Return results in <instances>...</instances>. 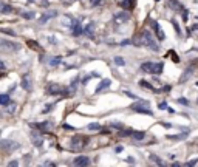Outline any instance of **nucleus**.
<instances>
[{"mask_svg": "<svg viewBox=\"0 0 198 167\" xmlns=\"http://www.w3.org/2000/svg\"><path fill=\"white\" fill-rule=\"evenodd\" d=\"M141 43H142L144 47L150 48V50H153V51H158V50H160V45L156 43V40H155L153 34L150 33L148 30H144V31L141 33Z\"/></svg>", "mask_w": 198, "mask_h": 167, "instance_id": "f257e3e1", "label": "nucleus"}, {"mask_svg": "<svg viewBox=\"0 0 198 167\" xmlns=\"http://www.w3.org/2000/svg\"><path fill=\"white\" fill-rule=\"evenodd\" d=\"M163 68H164V65L161 62H156V64L155 62H144V64H141V71L148 73V74H161Z\"/></svg>", "mask_w": 198, "mask_h": 167, "instance_id": "f03ea898", "label": "nucleus"}, {"mask_svg": "<svg viewBox=\"0 0 198 167\" xmlns=\"http://www.w3.org/2000/svg\"><path fill=\"white\" fill-rule=\"evenodd\" d=\"M133 112H138V113H146V115H152V110H150V104L148 101H138L135 102L133 105H130Z\"/></svg>", "mask_w": 198, "mask_h": 167, "instance_id": "7ed1b4c3", "label": "nucleus"}, {"mask_svg": "<svg viewBox=\"0 0 198 167\" xmlns=\"http://www.w3.org/2000/svg\"><path fill=\"white\" fill-rule=\"evenodd\" d=\"M47 91H48L50 94H65V96H68V91H67L65 88H64V87H60L59 84H54V82L48 84Z\"/></svg>", "mask_w": 198, "mask_h": 167, "instance_id": "20e7f679", "label": "nucleus"}, {"mask_svg": "<svg viewBox=\"0 0 198 167\" xmlns=\"http://www.w3.org/2000/svg\"><path fill=\"white\" fill-rule=\"evenodd\" d=\"M0 47L5 51H19L20 45L16 42H9V40H0Z\"/></svg>", "mask_w": 198, "mask_h": 167, "instance_id": "39448f33", "label": "nucleus"}, {"mask_svg": "<svg viewBox=\"0 0 198 167\" xmlns=\"http://www.w3.org/2000/svg\"><path fill=\"white\" fill-rule=\"evenodd\" d=\"M71 150H81L84 146H85V139L81 138V136H73V139H71Z\"/></svg>", "mask_w": 198, "mask_h": 167, "instance_id": "423d86ee", "label": "nucleus"}, {"mask_svg": "<svg viewBox=\"0 0 198 167\" xmlns=\"http://www.w3.org/2000/svg\"><path fill=\"white\" fill-rule=\"evenodd\" d=\"M31 141H33V144L36 146V147H42L43 146V135L40 133V132H31Z\"/></svg>", "mask_w": 198, "mask_h": 167, "instance_id": "0eeeda50", "label": "nucleus"}, {"mask_svg": "<svg viewBox=\"0 0 198 167\" xmlns=\"http://www.w3.org/2000/svg\"><path fill=\"white\" fill-rule=\"evenodd\" d=\"M0 147L6 152H14L16 149H19V144L14 142V141H8L6 139V141H0Z\"/></svg>", "mask_w": 198, "mask_h": 167, "instance_id": "6e6552de", "label": "nucleus"}, {"mask_svg": "<svg viewBox=\"0 0 198 167\" xmlns=\"http://www.w3.org/2000/svg\"><path fill=\"white\" fill-rule=\"evenodd\" d=\"M115 19L118 22H121V23L129 22V20H130V13H129V11H119V13L115 14Z\"/></svg>", "mask_w": 198, "mask_h": 167, "instance_id": "1a4fd4ad", "label": "nucleus"}, {"mask_svg": "<svg viewBox=\"0 0 198 167\" xmlns=\"http://www.w3.org/2000/svg\"><path fill=\"white\" fill-rule=\"evenodd\" d=\"M152 26H153V30H155V34H156V37H158V40H164V31H163V28H161V25L158 23V22H152Z\"/></svg>", "mask_w": 198, "mask_h": 167, "instance_id": "9d476101", "label": "nucleus"}, {"mask_svg": "<svg viewBox=\"0 0 198 167\" xmlns=\"http://www.w3.org/2000/svg\"><path fill=\"white\" fill-rule=\"evenodd\" d=\"M33 127L40 129L43 133H47V132H50V130L54 127V124H53V122H48V121H45V122H42V124H33Z\"/></svg>", "mask_w": 198, "mask_h": 167, "instance_id": "9b49d317", "label": "nucleus"}, {"mask_svg": "<svg viewBox=\"0 0 198 167\" xmlns=\"http://www.w3.org/2000/svg\"><path fill=\"white\" fill-rule=\"evenodd\" d=\"M71 30H73V36H81L84 33L82 26H81V22L79 20H73L71 23Z\"/></svg>", "mask_w": 198, "mask_h": 167, "instance_id": "f8f14e48", "label": "nucleus"}, {"mask_svg": "<svg viewBox=\"0 0 198 167\" xmlns=\"http://www.w3.org/2000/svg\"><path fill=\"white\" fill-rule=\"evenodd\" d=\"M90 164V158L88 156H78V158H74V166H88Z\"/></svg>", "mask_w": 198, "mask_h": 167, "instance_id": "ddd939ff", "label": "nucleus"}, {"mask_svg": "<svg viewBox=\"0 0 198 167\" xmlns=\"http://www.w3.org/2000/svg\"><path fill=\"white\" fill-rule=\"evenodd\" d=\"M194 74V68L192 67H189V68H186L184 70V73L181 74V77H180V84H184L186 81H189V77Z\"/></svg>", "mask_w": 198, "mask_h": 167, "instance_id": "4468645a", "label": "nucleus"}, {"mask_svg": "<svg viewBox=\"0 0 198 167\" xmlns=\"http://www.w3.org/2000/svg\"><path fill=\"white\" fill-rule=\"evenodd\" d=\"M167 6L173 11H183V5L178 2V0H169L167 2Z\"/></svg>", "mask_w": 198, "mask_h": 167, "instance_id": "2eb2a0df", "label": "nucleus"}, {"mask_svg": "<svg viewBox=\"0 0 198 167\" xmlns=\"http://www.w3.org/2000/svg\"><path fill=\"white\" fill-rule=\"evenodd\" d=\"M110 85H112V81H110V79H102V81H101V84L98 85V88H96V93H101V91L107 90Z\"/></svg>", "mask_w": 198, "mask_h": 167, "instance_id": "dca6fc26", "label": "nucleus"}, {"mask_svg": "<svg viewBox=\"0 0 198 167\" xmlns=\"http://www.w3.org/2000/svg\"><path fill=\"white\" fill-rule=\"evenodd\" d=\"M135 3H136V0H122L121 2V6L124 9H133L135 8Z\"/></svg>", "mask_w": 198, "mask_h": 167, "instance_id": "f3484780", "label": "nucleus"}, {"mask_svg": "<svg viewBox=\"0 0 198 167\" xmlns=\"http://www.w3.org/2000/svg\"><path fill=\"white\" fill-rule=\"evenodd\" d=\"M56 11H48V13H45L43 16L40 17V23H47V20H50L51 17H56Z\"/></svg>", "mask_w": 198, "mask_h": 167, "instance_id": "a211bd4d", "label": "nucleus"}, {"mask_svg": "<svg viewBox=\"0 0 198 167\" xmlns=\"http://www.w3.org/2000/svg\"><path fill=\"white\" fill-rule=\"evenodd\" d=\"M20 85H22V88H25L26 91H30V90H31V84H30V79H28V76H26V74L22 77V82H20Z\"/></svg>", "mask_w": 198, "mask_h": 167, "instance_id": "6ab92c4d", "label": "nucleus"}, {"mask_svg": "<svg viewBox=\"0 0 198 167\" xmlns=\"http://www.w3.org/2000/svg\"><path fill=\"white\" fill-rule=\"evenodd\" d=\"M132 136H133V139H136V141H141V139H144V138H146V133H144V132L133 130V132H132Z\"/></svg>", "mask_w": 198, "mask_h": 167, "instance_id": "aec40b11", "label": "nucleus"}, {"mask_svg": "<svg viewBox=\"0 0 198 167\" xmlns=\"http://www.w3.org/2000/svg\"><path fill=\"white\" fill-rule=\"evenodd\" d=\"M0 13H2V14H11V13H13V6H11V5H2Z\"/></svg>", "mask_w": 198, "mask_h": 167, "instance_id": "412c9836", "label": "nucleus"}, {"mask_svg": "<svg viewBox=\"0 0 198 167\" xmlns=\"http://www.w3.org/2000/svg\"><path fill=\"white\" fill-rule=\"evenodd\" d=\"M11 102V99H9V94H0V105H8Z\"/></svg>", "mask_w": 198, "mask_h": 167, "instance_id": "4be33fe9", "label": "nucleus"}, {"mask_svg": "<svg viewBox=\"0 0 198 167\" xmlns=\"http://www.w3.org/2000/svg\"><path fill=\"white\" fill-rule=\"evenodd\" d=\"M60 62H62V57H60V56H56V57H51L50 65H51V67H57Z\"/></svg>", "mask_w": 198, "mask_h": 167, "instance_id": "5701e85b", "label": "nucleus"}, {"mask_svg": "<svg viewBox=\"0 0 198 167\" xmlns=\"http://www.w3.org/2000/svg\"><path fill=\"white\" fill-rule=\"evenodd\" d=\"M84 33L91 37V36H93V23H88V25H87V28L84 30Z\"/></svg>", "mask_w": 198, "mask_h": 167, "instance_id": "b1692460", "label": "nucleus"}, {"mask_svg": "<svg viewBox=\"0 0 198 167\" xmlns=\"http://www.w3.org/2000/svg\"><path fill=\"white\" fill-rule=\"evenodd\" d=\"M150 159H152V161H155L158 166H166V163H164V161H161V159H160L156 155H152V156H150Z\"/></svg>", "mask_w": 198, "mask_h": 167, "instance_id": "393cba45", "label": "nucleus"}, {"mask_svg": "<svg viewBox=\"0 0 198 167\" xmlns=\"http://www.w3.org/2000/svg\"><path fill=\"white\" fill-rule=\"evenodd\" d=\"M28 47H30V48H33V50L40 51V47H39V43H37V42H34V40H28Z\"/></svg>", "mask_w": 198, "mask_h": 167, "instance_id": "a878e982", "label": "nucleus"}, {"mask_svg": "<svg viewBox=\"0 0 198 167\" xmlns=\"http://www.w3.org/2000/svg\"><path fill=\"white\" fill-rule=\"evenodd\" d=\"M139 85H141V87H144V88H147V90H155V87H152L147 81H139Z\"/></svg>", "mask_w": 198, "mask_h": 167, "instance_id": "bb28decb", "label": "nucleus"}, {"mask_svg": "<svg viewBox=\"0 0 198 167\" xmlns=\"http://www.w3.org/2000/svg\"><path fill=\"white\" fill-rule=\"evenodd\" d=\"M88 129H90V130H101L102 127H101L99 124H96V122H91V124H88Z\"/></svg>", "mask_w": 198, "mask_h": 167, "instance_id": "cd10ccee", "label": "nucleus"}, {"mask_svg": "<svg viewBox=\"0 0 198 167\" xmlns=\"http://www.w3.org/2000/svg\"><path fill=\"white\" fill-rule=\"evenodd\" d=\"M169 139H184L187 138V133H181V135H177V136H167Z\"/></svg>", "mask_w": 198, "mask_h": 167, "instance_id": "c85d7f7f", "label": "nucleus"}, {"mask_svg": "<svg viewBox=\"0 0 198 167\" xmlns=\"http://www.w3.org/2000/svg\"><path fill=\"white\" fill-rule=\"evenodd\" d=\"M54 105H56V104H48V105H47V107L42 110V113H50V112L53 110V107H54Z\"/></svg>", "mask_w": 198, "mask_h": 167, "instance_id": "c756f323", "label": "nucleus"}, {"mask_svg": "<svg viewBox=\"0 0 198 167\" xmlns=\"http://www.w3.org/2000/svg\"><path fill=\"white\" fill-rule=\"evenodd\" d=\"M172 25L175 26V30H177V33H178V36H180V34H181V28L178 26V23H177V20H175V19H172Z\"/></svg>", "mask_w": 198, "mask_h": 167, "instance_id": "7c9ffc66", "label": "nucleus"}, {"mask_svg": "<svg viewBox=\"0 0 198 167\" xmlns=\"http://www.w3.org/2000/svg\"><path fill=\"white\" fill-rule=\"evenodd\" d=\"M115 64H116V65H119V67H122L125 62H124V59H122V57H115Z\"/></svg>", "mask_w": 198, "mask_h": 167, "instance_id": "2f4dec72", "label": "nucleus"}, {"mask_svg": "<svg viewBox=\"0 0 198 167\" xmlns=\"http://www.w3.org/2000/svg\"><path fill=\"white\" fill-rule=\"evenodd\" d=\"M132 132L133 130H122V132H119L121 136H132Z\"/></svg>", "mask_w": 198, "mask_h": 167, "instance_id": "473e14b6", "label": "nucleus"}, {"mask_svg": "<svg viewBox=\"0 0 198 167\" xmlns=\"http://www.w3.org/2000/svg\"><path fill=\"white\" fill-rule=\"evenodd\" d=\"M22 16L25 17V19H34V13H23Z\"/></svg>", "mask_w": 198, "mask_h": 167, "instance_id": "72a5a7b5", "label": "nucleus"}, {"mask_svg": "<svg viewBox=\"0 0 198 167\" xmlns=\"http://www.w3.org/2000/svg\"><path fill=\"white\" fill-rule=\"evenodd\" d=\"M177 102H178V104H183V105H187V104H189V101L183 99V98H181V99H177Z\"/></svg>", "mask_w": 198, "mask_h": 167, "instance_id": "f704fd0d", "label": "nucleus"}, {"mask_svg": "<svg viewBox=\"0 0 198 167\" xmlns=\"http://www.w3.org/2000/svg\"><path fill=\"white\" fill-rule=\"evenodd\" d=\"M198 163V159H194V161H189V163H186V166L187 167H192V166H195Z\"/></svg>", "mask_w": 198, "mask_h": 167, "instance_id": "c9c22d12", "label": "nucleus"}, {"mask_svg": "<svg viewBox=\"0 0 198 167\" xmlns=\"http://www.w3.org/2000/svg\"><path fill=\"white\" fill-rule=\"evenodd\" d=\"M102 0H90V3H91V6H98L99 3H101Z\"/></svg>", "mask_w": 198, "mask_h": 167, "instance_id": "e433bc0d", "label": "nucleus"}, {"mask_svg": "<svg viewBox=\"0 0 198 167\" xmlns=\"http://www.w3.org/2000/svg\"><path fill=\"white\" fill-rule=\"evenodd\" d=\"M158 107H160V108H161V110H167V107H169V105H167V104H166V102H161V104H160V105H158Z\"/></svg>", "mask_w": 198, "mask_h": 167, "instance_id": "4c0bfd02", "label": "nucleus"}, {"mask_svg": "<svg viewBox=\"0 0 198 167\" xmlns=\"http://www.w3.org/2000/svg\"><path fill=\"white\" fill-rule=\"evenodd\" d=\"M125 94H127L129 98H132V99H136V98H138L136 94H133V93H130V91H125Z\"/></svg>", "mask_w": 198, "mask_h": 167, "instance_id": "58836bf2", "label": "nucleus"}, {"mask_svg": "<svg viewBox=\"0 0 198 167\" xmlns=\"http://www.w3.org/2000/svg\"><path fill=\"white\" fill-rule=\"evenodd\" d=\"M2 33H5V34H9V36H16V34L13 33L11 30H2Z\"/></svg>", "mask_w": 198, "mask_h": 167, "instance_id": "ea45409f", "label": "nucleus"}, {"mask_svg": "<svg viewBox=\"0 0 198 167\" xmlns=\"http://www.w3.org/2000/svg\"><path fill=\"white\" fill-rule=\"evenodd\" d=\"M183 19H184V22L187 20V9H184V8H183Z\"/></svg>", "mask_w": 198, "mask_h": 167, "instance_id": "a19ab883", "label": "nucleus"}, {"mask_svg": "<svg viewBox=\"0 0 198 167\" xmlns=\"http://www.w3.org/2000/svg\"><path fill=\"white\" fill-rule=\"evenodd\" d=\"M112 127H116V129H121L122 125H121V124H116V122H113V124H112Z\"/></svg>", "mask_w": 198, "mask_h": 167, "instance_id": "79ce46f5", "label": "nucleus"}, {"mask_svg": "<svg viewBox=\"0 0 198 167\" xmlns=\"http://www.w3.org/2000/svg\"><path fill=\"white\" fill-rule=\"evenodd\" d=\"M43 166H56L54 163H50V161H47V163H43Z\"/></svg>", "mask_w": 198, "mask_h": 167, "instance_id": "37998d69", "label": "nucleus"}, {"mask_svg": "<svg viewBox=\"0 0 198 167\" xmlns=\"http://www.w3.org/2000/svg\"><path fill=\"white\" fill-rule=\"evenodd\" d=\"M127 163H132V164L135 163V161H133V158H132V156H129V158H127Z\"/></svg>", "mask_w": 198, "mask_h": 167, "instance_id": "c03bdc74", "label": "nucleus"}, {"mask_svg": "<svg viewBox=\"0 0 198 167\" xmlns=\"http://www.w3.org/2000/svg\"><path fill=\"white\" fill-rule=\"evenodd\" d=\"M64 127H65V129H68V130H73V127H71V125H68V124H65Z\"/></svg>", "mask_w": 198, "mask_h": 167, "instance_id": "a18cd8bd", "label": "nucleus"}, {"mask_svg": "<svg viewBox=\"0 0 198 167\" xmlns=\"http://www.w3.org/2000/svg\"><path fill=\"white\" fill-rule=\"evenodd\" d=\"M17 164H19L17 161H11V163H9V166H17Z\"/></svg>", "mask_w": 198, "mask_h": 167, "instance_id": "49530a36", "label": "nucleus"}, {"mask_svg": "<svg viewBox=\"0 0 198 167\" xmlns=\"http://www.w3.org/2000/svg\"><path fill=\"white\" fill-rule=\"evenodd\" d=\"M3 68H5V64H3V62L0 60V70H3Z\"/></svg>", "mask_w": 198, "mask_h": 167, "instance_id": "de8ad7c7", "label": "nucleus"}, {"mask_svg": "<svg viewBox=\"0 0 198 167\" xmlns=\"http://www.w3.org/2000/svg\"><path fill=\"white\" fill-rule=\"evenodd\" d=\"M26 2H28V3H31V2H34V0H26Z\"/></svg>", "mask_w": 198, "mask_h": 167, "instance_id": "09e8293b", "label": "nucleus"}, {"mask_svg": "<svg viewBox=\"0 0 198 167\" xmlns=\"http://www.w3.org/2000/svg\"><path fill=\"white\" fill-rule=\"evenodd\" d=\"M155 2H158V0H155Z\"/></svg>", "mask_w": 198, "mask_h": 167, "instance_id": "8fccbe9b", "label": "nucleus"}, {"mask_svg": "<svg viewBox=\"0 0 198 167\" xmlns=\"http://www.w3.org/2000/svg\"><path fill=\"white\" fill-rule=\"evenodd\" d=\"M0 8H2V5H0Z\"/></svg>", "mask_w": 198, "mask_h": 167, "instance_id": "3c124183", "label": "nucleus"}]
</instances>
